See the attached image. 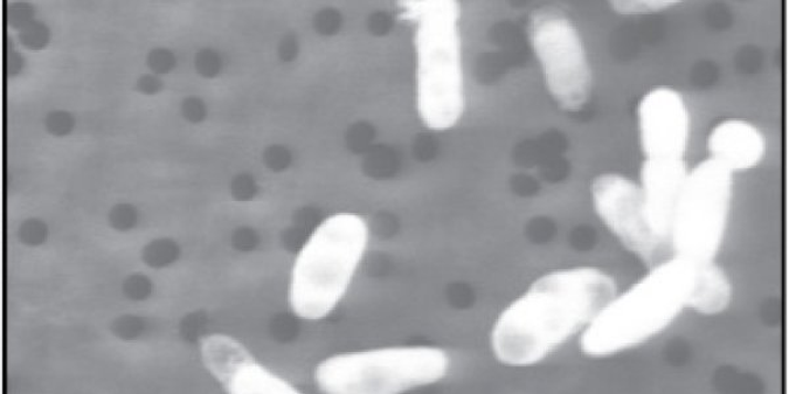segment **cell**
I'll list each match as a JSON object with an SVG mask.
<instances>
[{
	"label": "cell",
	"mask_w": 789,
	"mask_h": 394,
	"mask_svg": "<svg viewBox=\"0 0 789 394\" xmlns=\"http://www.w3.org/2000/svg\"><path fill=\"white\" fill-rule=\"evenodd\" d=\"M24 241L28 244H39L44 238V227L39 223L25 224L23 227Z\"/></svg>",
	"instance_id": "cb8c5ba5"
},
{
	"label": "cell",
	"mask_w": 789,
	"mask_h": 394,
	"mask_svg": "<svg viewBox=\"0 0 789 394\" xmlns=\"http://www.w3.org/2000/svg\"><path fill=\"white\" fill-rule=\"evenodd\" d=\"M637 119L643 162H685L691 117L680 92L667 86L650 89L639 103Z\"/></svg>",
	"instance_id": "9c48e42d"
},
{
	"label": "cell",
	"mask_w": 789,
	"mask_h": 394,
	"mask_svg": "<svg viewBox=\"0 0 789 394\" xmlns=\"http://www.w3.org/2000/svg\"><path fill=\"white\" fill-rule=\"evenodd\" d=\"M203 358L207 369L224 385L242 365L253 361L244 345L223 336H213L204 340Z\"/></svg>",
	"instance_id": "7c38bea8"
},
{
	"label": "cell",
	"mask_w": 789,
	"mask_h": 394,
	"mask_svg": "<svg viewBox=\"0 0 789 394\" xmlns=\"http://www.w3.org/2000/svg\"><path fill=\"white\" fill-rule=\"evenodd\" d=\"M48 127L51 128L55 136L65 135L66 131L71 130L73 127L71 116L65 113H55L51 116L50 121H48Z\"/></svg>",
	"instance_id": "7402d4cb"
},
{
	"label": "cell",
	"mask_w": 789,
	"mask_h": 394,
	"mask_svg": "<svg viewBox=\"0 0 789 394\" xmlns=\"http://www.w3.org/2000/svg\"><path fill=\"white\" fill-rule=\"evenodd\" d=\"M529 39L551 98L566 113H579L592 93V72L576 24L558 9L532 13Z\"/></svg>",
	"instance_id": "52a82bcc"
},
{
	"label": "cell",
	"mask_w": 789,
	"mask_h": 394,
	"mask_svg": "<svg viewBox=\"0 0 789 394\" xmlns=\"http://www.w3.org/2000/svg\"><path fill=\"white\" fill-rule=\"evenodd\" d=\"M147 66L151 74L165 75L175 71L177 66L176 54L168 47H155L147 55Z\"/></svg>",
	"instance_id": "ac0fdd59"
},
{
	"label": "cell",
	"mask_w": 789,
	"mask_h": 394,
	"mask_svg": "<svg viewBox=\"0 0 789 394\" xmlns=\"http://www.w3.org/2000/svg\"><path fill=\"white\" fill-rule=\"evenodd\" d=\"M400 4L401 19L414 24L420 119L431 130L453 128L466 107L460 3L407 0Z\"/></svg>",
	"instance_id": "3957f363"
},
{
	"label": "cell",
	"mask_w": 789,
	"mask_h": 394,
	"mask_svg": "<svg viewBox=\"0 0 789 394\" xmlns=\"http://www.w3.org/2000/svg\"><path fill=\"white\" fill-rule=\"evenodd\" d=\"M766 149L762 130L743 119L723 120L708 136L709 158L732 174L756 169L764 161Z\"/></svg>",
	"instance_id": "30bf717a"
},
{
	"label": "cell",
	"mask_w": 789,
	"mask_h": 394,
	"mask_svg": "<svg viewBox=\"0 0 789 394\" xmlns=\"http://www.w3.org/2000/svg\"><path fill=\"white\" fill-rule=\"evenodd\" d=\"M369 225L356 213H337L316 227L297 254L290 307L303 320L334 312L350 287L369 244Z\"/></svg>",
	"instance_id": "277c9868"
},
{
	"label": "cell",
	"mask_w": 789,
	"mask_h": 394,
	"mask_svg": "<svg viewBox=\"0 0 789 394\" xmlns=\"http://www.w3.org/2000/svg\"><path fill=\"white\" fill-rule=\"evenodd\" d=\"M228 392L236 394H296L299 391L274 375L257 362L251 361L242 365L225 385Z\"/></svg>",
	"instance_id": "4fadbf2b"
},
{
	"label": "cell",
	"mask_w": 789,
	"mask_h": 394,
	"mask_svg": "<svg viewBox=\"0 0 789 394\" xmlns=\"http://www.w3.org/2000/svg\"><path fill=\"white\" fill-rule=\"evenodd\" d=\"M449 365L446 352L429 345L345 352L318 364L315 382L328 394H399L439 383Z\"/></svg>",
	"instance_id": "5b68a950"
},
{
	"label": "cell",
	"mask_w": 789,
	"mask_h": 394,
	"mask_svg": "<svg viewBox=\"0 0 789 394\" xmlns=\"http://www.w3.org/2000/svg\"><path fill=\"white\" fill-rule=\"evenodd\" d=\"M183 115L192 121H199L204 116L203 102L197 98H190L185 102Z\"/></svg>",
	"instance_id": "603a6c76"
},
{
	"label": "cell",
	"mask_w": 789,
	"mask_h": 394,
	"mask_svg": "<svg viewBox=\"0 0 789 394\" xmlns=\"http://www.w3.org/2000/svg\"><path fill=\"white\" fill-rule=\"evenodd\" d=\"M178 248L172 242L158 241L145 248V262L150 266L162 267L176 259Z\"/></svg>",
	"instance_id": "e0dca14e"
},
{
	"label": "cell",
	"mask_w": 789,
	"mask_h": 394,
	"mask_svg": "<svg viewBox=\"0 0 789 394\" xmlns=\"http://www.w3.org/2000/svg\"><path fill=\"white\" fill-rule=\"evenodd\" d=\"M162 87L164 83L156 74H144L143 77L137 81V89L141 94H158L161 92Z\"/></svg>",
	"instance_id": "44dd1931"
},
{
	"label": "cell",
	"mask_w": 789,
	"mask_h": 394,
	"mask_svg": "<svg viewBox=\"0 0 789 394\" xmlns=\"http://www.w3.org/2000/svg\"><path fill=\"white\" fill-rule=\"evenodd\" d=\"M694 283V263L673 257L650 268L640 281L618 294L580 334L588 358L606 359L649 342L684 309Z\"/></svg>",
	"instance_id": "7a4b0ae2"
},
{
	"label": "cell",
	"mask_w": 789,
	"mask_h": 394,
	"mask_svg": "<svg viewBox=\"0 0 789 394\" xmlns=\"http://www.w3.org/2000/svg\"><path fill=\"white\" fill-rule=\"evenodd\" d=\"M19 41L27 50L43 51L51 41V31L44 23L33 20L19 31Z\"/></svg>",
	"instance_id": "9a60e30c"
},
{
	"label": "cell",
	"mask_w": 789,
	"mask_h": 394,
	"mask_svg": "<svg viewBox=\"0 0 789 394\" xmlns=\"http://www.w3.org/2000/svg\"><path fill=\"white\" fill-rule=\"evenodd\" d=\"M193 67L200 77L211 79L218 77L223 68V60H221L220 54L211 50V47H204V50L199 51L193 60Z\"/></svg>",
	"instance_id": "2e32d148"
},
{
	"label": "cell",
	"mask_w": 789,
	"mask_h": 394,
	"mask_svg": "<svg viewBox=\"0 0 789 394\" xmlns=\"http://www.w3.org/2000/svg\"><path fill=\"white\" fill-rule=\"evenodd\" d=\"M613 276L597 267L556 269L503 310L491 331L494 355L508 368H530L590 327L618 295Z\"/></svg>",
	"instance_id": "6da1fadb"
},
{
	"label": "cell",
	"mask_w": 789,
	"mask_h": 394,
	"mask_svg": "<svg viewBox=\"0 0 789 394\" xmlns=\"http://www.w3.org/2000/svg\"><path fill=\"white\" fill-rule=\"evenodd\" d=\"M675 4L680 2L677 0H613L611 2L613 11L624 17L650 15V13L666 11Z\"/></svg>",
	"instance_id": "5bb4252c"
},
{
	"label": "cell",
	"mask_w": 789,
	"mask_h": 394,
	"mask_svg": "<svg viewBox=\"0 0 789 394\" xmlns=\"http://www.w3.org/2000/svg\"><path fill=\"white\" fill-rule=\"evenodd\" d=\"M733 175L711 158L688 171L671 224L674 257L692 263L716 259L729 224Z\"/></svg>",
	"instance_id": "8992f818"
},
{
	"label": "cell",
	"mask_w": 789,
	"mask_h": 394,
	"mask_svg": "<svg viewBox=\"0 0 789 394\" xmlns=\"http://www.w3.org/2000/svg\"><path fill=\"white\" fill-rule=\"evenodd\" d=\"M34 12L30 4L17 3L15 9H10L9 22L17 30H22L25 25L33 22Z\"/></svg>",
	"instance_id": "d6986e66"
},
{
	"label": "cell",
	"mask_w": 789,
	"mask_h": 394,
	"mask_svg": "<svg viewBox=\"0 0 789 394\" xmlns=\"http://www.w3.org/2000/svg\"><path fill=\"white\" fill-rule=\"evenodd\" d=\"M591 193L593 210L609 232L649 268L674 257L670 242L650 220L640 183L612 172L595 179Z\"/></svg>",
	"instance_id": "ba28073f"
},
{
	"label": "cell",
	"mask_w": 789,
	"mask_h": 394,
	"mask_svg": "<svg viewBox=\"0 0 789 394\" xmlns=\"http://www.w3.org/2000/svg\"><path fill=\"white\" fill-rule=\"evenodd\" d=\"M733 300L732 280L716 260L694 263L687 308L702 316H717L729 308Z\"/></svg>",
	"instance_id": "8fae6325"
},
{
	"label": "cell",
	"mask_w": 789,
	"mask_h": 394,
	"mask_svg": "<svg viewBox=\"0 0 789 394\" xmlns=\"http://www.w3.org/2000/svg\"><path fill=\"white\" fill-rule=\"evenodd\" d=\"M113 224L119 231H127L128 227L134 226L136 216L134 210L128 205L117 206L113 214Z\"/></svg>",
	"instance_id": "ffe728a7"
}]
</instances>
